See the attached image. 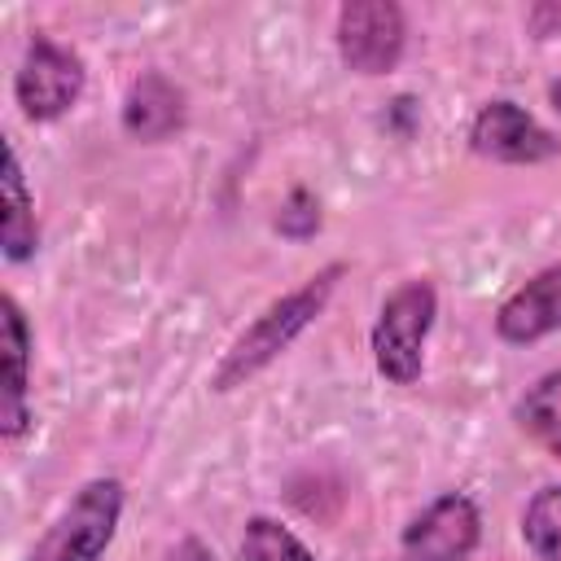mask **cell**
Masks as SVG:
<instances>
[{"mask_svg": "<svg viewBox=\"0 0 561 561\" xmlns=\"http://www.w3.org/2000/svg\"><path fill=\"white\" fill-rule=\"evenodd\" d=\"M13 92H18V105L26 118H35V123L61 118L83 92V61L70 48H61L57 39L35 35L18 66Z\"/></svg>", "mask_w": 561, "mask_h": 561, "instance_id": "5b68a950", "label": "cell"}, {"mask_svg": "<svg viewBox=\"0 0 561 561\" xmlns=\"http://www.w3.org/2000/svg\"><path fill=\"white\" fill-rule=\"evenodd\" d=\"M276 228H280L285 237H311V232L320 228V202H316L307 188H294L289 202H285L280 215H276Z\"/></svg>", "mask_w": 561, "mask_h": 561, "instance_id": "9a60e30c", "label": "cell"}, {"mask_svg": "<svg viewBox=\"0 0 561 561\" xmlns=\"http://www.w3.org/2000/svg\"><path fill=\"white\" fill-rule=\"evenodd\" d=\"M0 206H4V219H0V245H4V259L22 263L39 250V228H35V206H31V193H26V180H22V162H18V149L4 145V175H0Z\"/></svg>", "mask_w": 561, "mask_h": 561, "instance_id": "8fae6325", "label": "cell"}, {"mask_svg": "<svg viewBox=\"0 0 561 561\" xmlns=\"http://www.w3.org/2000/svg\"><path fill=\"white\" fill-rule=\"evenodd\" d=\"M241 561H316V557L289 526H280L272 517H250V526L241 535Z\"/></svg>", "mask_w": 561, "mask_h": 561, "instance_id": "5bb4252c", "label": "cell"}, {"mask_svg": "<svg viewBox=\"0 0 561 561\" xmlns=\"http://www.w3.org/2000/svg\"><path fill=\"white\" fill-rule=\"evenodd\" d=\"M0 329H4V399H0V430L4 438H22L31 412H26V364H31V329L18 307V298H0Z\"/></svg>", "mask_w": 561, "mask_h": 561, "instance_id": "9c48e42d", "label": "cell"}, {"mask_svg": "<svg viewBox=\"0 0 561 561\" xmlns=\"http://www.w3.org/2000/svg\"><path fill=\"white\" fill-rule=\"evenodd\" d=\"M517 425L539 443L548 447L552 456H561V368L539 377L526 399L517 403Z\"/></svg>", "mask_w": 561, "mask_h": 561, "instance_id": "7c38bea8", "label": "cell"}, {"mask_svg": "<svg viewBox=\"0 0 561 561\" xmlns=\"http://www.w3.org/2000/svg\"><path fill=\"white\" fill-rule=\"evenodd\" d=\"M469 145H473V153H482V158H491V162H513V167H522V162H543V158L561 153V140H557L548 127H539V123H535L522 105H513V101H491V105H482L478 118H473V127H469Z\"/></svg>", "mask_w": 561, "mask_h": 561, "instance_id": "52a82bcc", "label": "cell"}, {"mask_svg": "<svg viewBox=\"0 0 561 561\" xmlns=\"http://www.w3.org/2000/svg\"><path fill=\"white\" fill-rule=\"evenodd\" d=\"M482 535V517L478 504L460 491L438 495L408 530H403V561H469V552L478 548Z\"/></svg>", "mask_w": 561, "mask_h": 561, "instance_id": "8992f818", "label": "cell"}, {"mask_svg": "<svg viewBox=\"0 0 561 561\" xmlns=\"http://www.w3.org/2000/svg\"><path fill=\"white\" fill-rule=\"evenodd\" d=\"M180 123H184V92L167 75L145 70L123 96V127L136 140H167L171 131H180Z\"/></svg>", "mask_w": 561, "mask_h": 561, "instance_id": "30bf717a", "label": "cell"}, {"mask_svg": "<svg viewBox=\"0 0 561 561\" xmlns=\"http://www.w3.org/2000/svg\"><path fill=\"white\" fill-rule=\"evenodd\" d=\"M438 316V294L430 280H408L399 285L373 324V359L377 373L394 386H412L425 368V337Z\"/></svg>", "mask_w": 561, "mask_h": 561, "instance_id": "7a4b0ae2", "label": "cell"}, {"mask_svg": "<svg viewBox=\"0 0 561 561\" xmlns=\"http://www.w3.org/2000/svg\"><path fill=\"white\" fill-rule=\"evenodd\" d=\"M522 535L539 561H561V486L535 491L522 513Z\"/></svg>", "mask_w": 561, "mask_h": 561, "instance_id": "4fadbf2b", "label": "cell"}, {"mask_svg": "<svg viewBox=\"0 0 561 561\" xmlns=\"http://www.w3.org/2000/svg\"><path fill=\"white\" fill-rule=\"evenodd\" d=\"M342 272H346L342 263H329L324 272H316V276H311L307 285H298L294 294L276 298V302L232 342V351H228L224 364L215 368V390H232V386L250 381L259 368H267V364L324 311V302H329V294H333V285H337Z\"/></svg>", "mask_w": 561, "mask_h": 561, "instance_id": "6da1fadb", "label": "cell"}, {"mask_svg": "<svg viewBox=\"0 0 561 561\" xmlns=\"http://www.w3.org/2000/svg\"><path fill=\"white\" fill-rule=\"evenodd\" d=\"M408 44L403 9L390 0H351L337 9V53L355 75H386Z\"/></svg>", "mask_w": 561, "mask_h": 561, "instance_id": "277c9868", "label": "cell"}, {"mask_svg": "<svg viewBox=\"0 0 561 561\" xmlns=\"http://www.w3.org/2000/svg\"><path fill=\"white\" fill-rule=\"evenodd\" d=\"M118 517H123V482L92 478L39 535L26 561H101L118 530Z\"/></svg>", "mask_w": 561, "mask_h": 561, "instance_id": "3957f363", "label": "cell"}, {"mask_svg": "<svg viewBox=\"0 0 561 561\" xmlns=\"http://www.w3.org/2000/svg\"><path fill=\"white\" fill-rule=\"evenodd\" d=\"M557 329H561V263L530 276L495 311V333L513 346H530V342H539Z\"/></svg>", "mask_w": 561, "mask_h": 561, "instance_id": "ba28073f", "label": "cell"}, {"mask_svg": "<svg viewBox=\"0 0 561 561\" xmlns=\"http://www.w3.org/2000/svg\"><path fill=\"white\" fill-rule=\"evenodd\" d=\"M548 96H552V110H557V114H561V79H557V83H552V88H548Z\"/></svg>", "mask_w": 561, "mask_h": 561, "instance_id": "2e32d148", "label": "cell"}]
</instances>
